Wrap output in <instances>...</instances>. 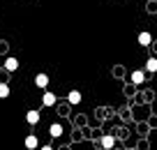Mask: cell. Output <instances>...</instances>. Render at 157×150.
Listing matches in <instances>:
<instances>
[{"instance_id": "cell-7", "label": "cell", "mask_w": 157, "mask_h": 150, "mask_svg": "<svg viewBox=\"0 0 157 150\" xmlns=\"http://www.w3.org/2000/svg\"><path fill=\"white\" fill-rule=\"evenodd\" d=\"M139 44H141V46H150L152 44V35L150 33H139Z\"/></svg>"}, {"instance_id": "cell-11", "label": "cell", "mask_w": 157, "mask_h": 150, "mask_svg": "<svg viewBox=\"0 0 157 150\" xmlns=\"http://www.w3.org/2000/svg\"><path fill=\"white\" fill-rule=\"evenodd\" d=\"M146 69L148 72H157V58H148L146 60Z\"/></svg>"}, {"instance_id": "cell-1", "label": "cell", "mask_w": 157, "mask_h": 150, "mask_svg": "<svg viewBox=\"0 0 157 150\" xmlns=\"http://www.w3.org/2000/svg\"><path fill=\"white\" fill-rule=\"evenodd\" d=\"M56 102H58V97H56L53 92L46 90L44 95H42V106H56Z\"/></svg>"}, {"instance_id": "cell-4", "label": "cell", "mask_w": 157, "mask_h": 150, "mask_svg": "<svg viewBox=\"0 0 157 150\" xmlns=\"http://www.w3.org/2000/svg\"><path fill=\"white\" fill-rule=\"evenodd\" d=\"M143 81H146V72H143V69H134V72H132V83L141 86Z\"/></svg>"}, {"instance_id": "cell-6", "label": "cell", "mask_w": 157, "mask_h": 150, "mask_svg": "<svg viewBox=\"0 0 157 150\" xmlns=\"http://www.w3.org/2000/svg\"><path fill=\"white\" fill-rule=\"evenodd\" d=\"M16 69H19V60H16L14 56H12V58H7V60H5V72H16Z\"/></svg>"}, {"instance_id": "cell-10", "label": "cell", "mask_w": 157, "mask_h": 150, "mask_svg": "<svg viewBox=\"0 0 157 150\" xmlns=\"http://www.w3.org/2000/svg\"><path fill=\"white\" fill-rule=\"evenodd\" d=\"M51 136H53V139H58L60 134H63V125H60V122H56V125H51Z\"/></svg>"}, {"instance_id": "cell-8", "label": "cell", "mask_w": 157, "mask_h": 150, "mask_svg": "<svg viewBox=\"0 0 157 150\" xmlns=\"http://www.w3.org/2000/svg\"><path fill=\"white\" fill-rule=\"evenodd\" d=\"M25 120H28V125H37V122H39V111H35V109L28 111V113H25Z\"/></svg>"}, {"instance_id": "cell-12", "label": "cell", "mask_w": 157, "mask_h": 150, "mask_svg": "<svg viewBox=\"0 0 157 150\" xmlns=\"http://www.w3.org/2000/svg\"><path fill=\"white\" fill-rule=\"evenodd\" d=\"M5 97H10V86H7V83H0V99H5Z\"/></svg>"}, {"instance_id": "cell-5", "label": "cell", "mask_w": 157, "mask_h": 150, "mask_svg": "<svg viewBox=\"0 0 157 150\" xmlns=\"http://www.w3.org/2000/svg\"><path fill=\"white\" fill-rule=\"evenodd\" d=\"M23 145L28 150H35L39 145V141H37V136H35V134H28V136H25V141H23Z\"/></svg>"}, {"instance_id": "cell-3", "label": "cell", "mask_w": 157, "mask_h": 150, "mask_svg": "<svg viewBox=\"0 0 157 150\" xmlns=\"http://www.w3.org/2000/svg\"><path fill=\"white\" fill-rule=\"evenodd\" d=\"M81 99H83V97H81V92H78V90H69V95H67V102L72 104V106L81 104Z\"/></svg>"}, {"instance_id": "cell-13", "label": "cell", "mask_w": 157, "mask_h": 150, "mask_svg": "<svg viewBox=\"0 0 157 150\" xmlns=\"http://www.w3.org/2000/svg\"><path fill=\"white\" fill-rule=\"evenodd\" d=\"M0 72H2V67H0Z\"/></svg>"}, {"instance_id": "cell-9", "label": "cell", "mask_w": 157, "mask_h": 150, "mask_svg": "<svg viewBox=\"0 0 157 150\" xmlns=\"http://www.w3.org/2000/svg\"><path fill=\"white\" fill-rule=\"evenodd\" d=\"M99 143H102V148H106V150H109V148H113V145H116V139L106 134V136H102V139H99Z\"/></svg>"}, {"instance_id": "cell-2", "label": "cell", "mask_w": 157, "mask_h": 150, "mask_svg": "<svg viewBox=\"0 0 157 150\" xmlns=\"http://www.w3.org/2000/svg\"><path fill=\"white\" fill-rule=\"evenodd\" d=\"M35 86L42 88V90L49 88V74H37V76H35Z\"/></svg>"}]
</instances>
